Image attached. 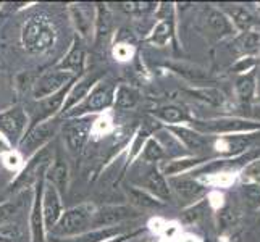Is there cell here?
<instances>
[{"label":"cell","instance_id":"277c9868","mask_svg":"<svg viewBox=\"0 0 260 242\" xmlns=\"http://www.w3.org/2000/svg\"><path fill=\"white\" fill-rule=\"evenodd\" d=\"M26 115L21 109H13L5 113H0V131L10 141H16L24 129Z\"/></svg>","mask_w":260,"mask_h":242},{"label":"cell","instance_id":"e0dca14e","mask_svg":"<svg viewBox=\"0 0 260 242\" xmlns=\"http://www.w3.org/2000/svg\"><path fill=\"white\" fill-rule=\"evenodd\" d=\"M84 63V53L79 47H75L70 52V55L63 60V63L60 65L61 70H71V71H81Z\"/></svg>","mask_w":260,"mask_h":242},{"label":"cell","instance_id":"9c48e42d","mask_svg":"<svg viewBox=\"0 0 260 242\" xmlns=\"http://www.w3.org/2000/svg\"><path fill=\"white\" fill-rule=\"evenodd\" d=\"M112 98H113V89L110 86L99 87L91 95H89L86 105L83 107V110H89V112L102 110V109H105V107L110 105Z\"/></svg>","mask_w":260,"mask_h":242},{"label":"cell","instance_id":"5b68a950","mask_svg":"<svg viewBox=\"0 0 260 242\" xmlns=\"http://www.w3.org/2000/svg\"><path fill=\"white\" fill-rule=\"evenodd\" d=\"M55 131V123H42L39 126H36L34 129H31L26 137L21 142V150L23 152H32L39 146H42L52 134Z\"/></svg>","mask_w":260,"mask_h":242},{"label":"cell","instance_id":"7402d4cb","mask_svg":"<svg viewBox=\"0 0 260 242\" xmlns=\"http://www.w3.org/2000/svg\"><path fill=\"white\" fill-rule=\"evenodd\" d=\"M110 15L107 12V8L102 5L99 7V20H97V36L99 39H102V36H107V32L110 31Z\"/></svg>","mask_w":260,"mask_h":242},{"label":"cell","instance_id":"4fadbf2b","mask_svg":"<svg viewBox=\"0 0 260 242\" xmlns=\"http://www.w3.org/2000/svg\"><path fill=\"white\" fill-rule=\"evenodd\" d=\"M173 131L178 134V137L181 139L191 150L201 152L205 149V141L199 136V134H196L189 129H184V128H173Z\"/></svg>","mask_w":260,"mask_h":242},{"label":"cell","instance_id":"e575fe53","mask_svg":"<svg viewBox=\"0 0 260 242\" xmlns=\"http://www.w3.org/2000/svg\"><path fill=\"white\" fill-rule=\"evenodd\" d=\"M244 194H246L250 205H254V207L255 205H260V186H255V184L246 186Z\"/></svg>","mask_w":260,"mask_h":242},{"label":"cell","instance_id":"44dd1931","mask_svg":"<svg viewBox=\"0 0 260 242\" xmlns=\"http://www.w3.org/2000/svg\"><path fill=\"white\" fill-rule=\"evenodd\" d=\"M138 102V97L128 87H121L116 94V107L118 109H131Z\"/></svg>","mask_w":260,"mask_h":242},{"label":"cell","instance_id":"5bb4252c","mask_svg":"<svg viewBox=\"0 0 260 242\" xmlns=\"http://www.w3.org/2000/svg\"><path fill=\"white\" fill-rule=\"evenodd\" d=\"M201 128L205 131H239V129H247L252 128L250 124L243 121H209L207 124H201Z\"/></svg>","mask_w":260,"mask_h":242},{"label":"cell","instance_id":"ab89813d","mask_svg":"<svg viewBox=\"0 0 260 242\" xmlns=\"http://www.w3.org/2000/svg\"><path fill=\"white\" fill-rule=\"evenodd\" d=\"M144 137H146V132H141V134H139V137H138V141L134 142V146H133V155H136L138 152H139V146H141V142L144 141Z\"/></svg>","mask_w":260,"mask_h":242},{"label":"cell","instance_id":"cb8c5ba5","mask_svg":"<svg viewBox=\"0 0 260 242\" xmlns=\"http://www.w3.org/2000/svg\"><path fill=\"white\" fill-rule=\"evenodd\" d=\"M32 232L34 240L39 242L42 239V221H41V205H39V195L36 199V205L32 210Z\"/></svg>","mask_w":260,"mask_h":242},{"label":"cell","instance_id":"8992f818","mask_svg":"<svg viewBox=\"0 0 260 242\" xmlns=\"http://www.w3.org/2000/svg\"><path fill=\"white\" fill-rule=\"evenodd\" d=\"M94 215H95L92 220L94 225L105 226V225H113V223H118L121 220H126L131 217H136V212L129 207H105Z\"/></svg>","mask_w":260,"mask_h":242},{"label":"cell","instance_id":"b9f144b4","mask_svg":"<svg viewBox=\"0 0 260 242\" xmlns=\"http://www.w3.org/2000/svg\"><path fill=\"white\" fill-rule=\"evenodd\" d=\"M4 152H7V146H5V142L0 139V154H4Z\"/></svg>","mask_w":260,"mask_h":242},{"label":"cell","instance_id":"7bdbcfd3","mask_svg":"<svg viewBox=\"0 0 260 242\" xmlns=\"http://www.w3.org/2000/svg\"><path fill=\"white\" fill-rule=\"evenodd\" d=\"M184 242H196L194 239H191V237H187V239H184Z\"/></svg>","mask_w":260,"mask_h":242},{"label":"cell","instance_id":"4dcf8cb0","mask_svg":"<svg viewBox=\"0 0 260 242\" xmlns=\"http://www.w3.org/2000/svg\"><path fill=\"white\" fill-rule=\"evenodd\" d=\"M144 157L147 160H150V161H155V160L164 157V150L160 149V146L157 144L155 141H149L146 149H144Z\"/></svg>","mask_w":260,"mask_h":242},{"label":"cell","instance_id":"d590c367","mask_svg":"<svg viewBox=\"0 0 260 242\" xmlns=\"http://www.w3.org/2000/svg\"><path fill=\"white\" fill-rule=\"evenodd\" d=\"M244 179H250V181H260V161L249 165L244 169Z\"/></svg>","mask_w":260,"mask_h":242},{"label":"cell","instance_id":"ffe728a7","mask_svg":"<svg viewBox=\"0 0 260 242\" xmlns=\"http://www.w3.org/2000/svg\"><path fill=\"white\" fill-rule=\"evenodd\" d=\"M23 232L18 225L0 226V242H21Z\"/></svg>","mask_w":260,"mask_h":242},{"label":"cell","instance_id":"3957f363","mask_svg":"<svg viewBox=\"0 0 260 242\" xmlns=\"http://www.w3.org/2000/svg\"><path fill=\"white\" fill-rule=\"evenodd\" d=\"M70 81H71V75L63 73V71H52V73L42 76L38 81V84L34 86V97L42 98L47 95H53L58 89L70 83Z\"/></svg>","mask_w":260,"mask_h":242},{"label":"cell","instance_id":"6da1fadb","mask_svg":"<svg viewBox=\"0 0 260 242\" xmlns=\"http://www.w3.org/2000/svg\"><path fill=\"white\" fill-rule=\"evenodd\" d=\"M53 41H55V31H53L49 20L42 16H34L24 24L23 28V44L31 52H44L47 50Z\"/></svg>","mask_w":260,"mask_h":242},{"label":"cell","instance_id":"74e56055","mask_svg":"<svg viewBox=\"0 0 260 242\" xmlns=\"http://www.w3.org/2000/svg\"><path fill=\"white\" fill-rule=\"evenodd\" d=\"M129 55H131V49L128 46H124V44H121V46H118L115 49V57L116 58L126 60V58H129Z\"/></svg>","mask_w":260,"mask_h":242},{"label":"cell","instance_id":"603a6c76","mask_svg":"<svg viewBox=\"0 0 260 242\" xmlns=\"http://www.w3.org/2000/svg\"><path fill=\"white\" fill-rule=\"evenodd\" d=\"M191 94L196 95L197 98H202V100L212 103V105H218L223 102L221 94L218 91H215V89H202V91H194Z\"/></svg>","mask_w":260,"mask_h":242},{"label":"cell","instance_id":"83f0119b","mask_svg":"<svg viewBox=\"0 0 260 242\" xmlns=\"http://www.w3.org/2000/svg\"><path fill=\"white\" fill-rule=\"evenodd\" d=\"M201 160H194V158H187V160H179V161H173L172 165H167L165 168V171L168 175H172V173H178V171H183V169H187V168H191L194 165L199 163Z\"/></svg>","mask_w":260,"mask_h":242},{"label":"cell","instance_id":"d4e9b609","mask_svg":"<svg viewBox=\"0 0 260 242\" xmlns=\"http://www.w3.org/2000/svg\"><path fill=\"white\" fill-rule=\"evenodd\" d=\"M258 42H260V34L249 31V32H246L243 38L239 39V46H241V49H243L244 52H252V50L257 49Z\"/></svg>","mask_w":260,"mask_h":242},{"label":"cell","instance_id":"f1b7e54d","mask_svg":"<svg viewBox=\"0 0 260 242\" xmlns=\"http://www.w3.org/2000/svg\"><path fill=\"white\" fill-rule=\"evenodd\" d=\"M52 179L58 187L63 189L65 184H67V166H65V163L58 161V163L55 165V168H53V171H52Z\"/></svg>","mask_w":260,"mask_h":242},{"label":"cell","instance_id":"f35d334b","mask_svg":"<svg viewBox=\"0 0 260 242\" xmlns=\"http://www.w3.org/2000/svg\"><path fill=\"white\" fill-rule=\"evenodd\" d=\"M5 163L10 166V168H13V166H18V163H20V157H18L16 154H8L7 157H5Z\"/></svg>","mask_w":260,"mask_h":242},{"label":"cell","instance_id":"8d00e7d4","mask_svg":"<svg viewBox=\"0 0 260 242\" xmlns=\"http://www.w3.org/2000/svg\"><path fill=\"white\" fill-rule=\"evenodd\" d=\"M16 210V205L15 203H5V205H0V223L5 221L7 218H10L12 215Z\"/></svg>","mask_w":260,"mask_h":242},{"label":"cell","instance_id":"8fae6325","mask_svg":"<svg viewBox=\"0 0 260 242\" xmlns=\"http://www.w3.org/2000/svg\"><path fill=\"white\" fill-rule=\"evenodd\" d=\"M97 79H99V76H97V75H94V76H87L86 79H83L81 83H79V84L73 89V91L70 92L68 100H67V103H65V109H63V110H68L70 107H73L76 102L81 100V98L87 94L89 87H91Z\"/></svg>","mask_w":260,"mask_h":242},{"label":"cell","instance_id":"7c38bea8","mask_svg":"<svg viewBox=\"0 0 260 242\" xmlns=\"http://www.w3.org/2000/svg\"><path fill=\"white\" fill-rule=\"evenodd\" d=\"M146 186L149 189L154 192L155 195L162 197V199H170V189H168V184L165 183V179L162 175H158L157 171H152L149 173V176L146 178Z\"/></svg>","mask_w":260,"mask_h":242},{"label":"cell","instance_id":"484cf974","mask_svg":"<svg viewBox=\"0 0 260 242\" xmlns=\"http://www.w3.org/2000/svg\"><path fill=\"white\" fill-rule=\"evenodd\" d=\"M254 92V79L252 76H246V78H241L238 81V94L243 100H247V98L252 95Z\"/></svg>","mask_w":260,"mask_h":242},{"label":"cell","instance_id":"2e32d148","mask_svg":"<svg viewBox=\"0 0 260 242\" xmlns=\"http://www.w3.org/2000/svg\"><path fill=\"white\" fill-rule=\"evenodd\" d=\"M67 95V92H65V89H61L60 92H57V94H53L52 97H49L46 102L42 103V112H41V118L44 120V118H49L50 115H53L57 110H58V107L61 105V102H63V97Z\"/></svg>","mask_w":260,"mask_h":242},{"label":"cell","instance_id":"7a4b0ae2","mask_svg":"<svg viewBox=\"0 0 260 242\" xmlns=\"http://www.w3.org/2000/svg\"><path fill=\"white\" fill-rule=\"evenodd\" d=\"M92 212V205H79V207L71 209L61 217L60 223L57 226H53L52 231L55 234H73V232H78L87 225V221L94 215Z\"/></svg>","mask_w":260,"mask_h":242},{"label":"cell","instance_id":"4316f807","mask_svg":"<svg viewBox=\"0 0 260 242\" xmlns=\"http://www.w3.org/2000/svg\"><path fill=\"white\" fill-rule=\"evenodd\" d=\"M158 115L162 116L164 120L172 121V123L181 121V120L184 118L183 110H181V109H178V107H164V109L158 112Z\"/></svg>","mask_w":260,"mask_h":242},{"label":"cell","instance_id":"52a82bcc","mask_svg":"<svg viewBox=\"0 0 260 242\" xmlns=\"http://www.w3.org/2000/svg\"><path fill=\"white\" fill-rule=\"evenodd\" d=\"M89 132V121L87 120H79V121H71L67 124L65 128V136H67V142L71 150H81L86 137Z\"/></svg>","mask_w":260,"mask_h":242},{"label":"cell","instance_id":"30bf717a","mask_svg":"<svg viewBox=\"0 0 260 242\" xmlns=\"http://www.w3.org/2000/svg\"><path fill=\"white\" fill-rule=\"evenodd\" d=\"M172 186L175 187L178 195L183 197V199H196V197H199L204 192L202 186L192 181V179H173Z\"/></svg>","mask_w":260,"mask_h":242},{"label":"cell","instance_id":"ac0fdd59","mask_svg":"<svg viewBox=\"0 0 260 242\" xmlns=\"http://www.w3.org/2000/svg\"><path fill=\"white\" fill-rule=\"evenodd\" d=\"M128 197L134 205H139V207H144V209L160 207V202H157L155 199H152V197L147 195L146 192L138 191V189H128Z\"/></svg>","mask_w":260,"mask_h":242},{"label":"cell","instance_id":"ba28073f","mask_svg":"<svg viewBox=\"0 0 260 242\" xmlns=\"http://www.w3.org/2000/svg\"><path fill=\"white\" fill-rule=\"evenodd\" d=\"M60 217V199L55 191V187L49 186L44 197V220H46V226L49 231L53 229L55 223Z\"/></svg>","mask_w":260,"mask_h":242},{"label":"cell","instance_id":"d6a6232c","mask_svg":"<svg viewBox=\"0 0 260 242\" xmlns=\"http://www.w3.org/2000/svg\"><path fill=\"white\" fill-rule=\"evenodd\" d=\"M170 38V24L168 23H162L157 26V29L154 32V38L152 41L157 42V44H165Z\"/></svg>","mask_w":260,"mask_h":242},{"label":"cell","instance_id":"836d02e7","mask_svg":"<svg viewBox=\"0 0 260 242\" xmlns=\"http://www.w3.org/2000/svg\"><path fill=\"white\" fill-rule=\"evenodd\" d=\"M236 218H238V215H236V212L233 210V209H225V210L220 212V225L223 228L233 226L236 223Z\"/></svg>","mask_w":260,"mask_h":242},{"label":"cell","instance_id":"f546056e","mask_svg":"<svg viewBox=\"0 0 260 242\" xmlns=\"http://www.w3.org/2000/svg\"><path fill=\"white\" fill-rule=\"evenodd\" d=\"M178 70V73H181L184 76H187L189 79H196V81H199V79H205V73L202 70L199 68H196V66H191V65H181V66H175Z\"/></svg>","mask_w":260,"mask_h":242},{"label":"cell","instance_id":"1f68e13d","mask_svg":"<svg viewBox=\"0 0 260 242\" xmlns=\"http://www.w3.org/2000/svg\"><path fill=\"white\" fill-rule=\"evenodd\" d=\"M113 234V231H102V232H91V234H86L81 237H76V239H71L67 242H99L104 237H109Z\"/></svg>","mask_w":260,"mask_h":242},{"label":"cell","instance_id":"d6986e66","mask_svg":"<svg viewBox=\"0 0 260 242\" xmlns=\"http://www.w3.org/2000/svg\"><path fill=\"white\" fill-rule=\"evenodd\" d=\"M231 16H233V20H235V23L239 26V28H243V29H247L250 28V26L254 24V16L250 15L246 8H241V7H233L231 10H230Z\"/></svg>","mask_w":260,"mask_h":242},{"label":"cell","instance_id":"9a60e30c","mask_svg":"<svg viewBox=\"0 0 260 242\" xmlns=\"http://www.w3.org/2000/svg\"><path fill=\"white\" fill-rule=\"evenodd\" d=\"M207 21L210 24V28L215 32H218V34H226L231 29L228 20L220 12H217V10H209L207 12Z\"/></svg>","mask_w":260,"mask_h":242},{"label":"cell","instance_id":"60d3db41","mask_svg":"<svg viewBox=\"0 0 260 242\" xmlns=\"http://www.w3.org/2000/svg\"><path fill=\"white\" fill-rule=\"evenodd\" d=\"M109 126H110L109 120H99L97 121V129L99 131H107V129H109Z\"/></svg>","mask_w":260,"mask_h":242}]
</instances>
